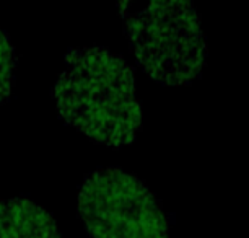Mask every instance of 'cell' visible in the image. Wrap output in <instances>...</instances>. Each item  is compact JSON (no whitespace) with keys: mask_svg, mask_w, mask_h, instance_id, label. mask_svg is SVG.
<instances>
[{"mask_svg":"<svg viewBox=\"0 0 249 238\" xmlns=\"http://www.w3.org/2000/svg\"><path fill=\"white\" fill-rule=\"evenodd\" d=\"M51 95L60 119L96 144L122 148L142 129L135 73L105 46L70 48Z\"/></svg>","mask_w":249,"mask_h":238,"instance_id":"cell-1","label":"cell"},{"mask_svg":"<svg viewBox=\"0 0 249 238\" xmlns=\"http://www.w3.org/2000/svg\"><path fill=\"white\" fill-rule=\"evenodd\" d=\"M124 25L137 64L155 82L181 87L202 75L209 49L200 17L191 2H152L125 15Z\"/></svg>","mask_w":249,"mask_h":238,"instance_id":"cell-2","label":"cell"},{"mask_svg":"<svg viewBox=\"0 0 249 238\" xmlns=\"http://www.w3.org/2000/svg\"><path fill=\"white\" fill-rule=\"evenodd\" d=\"M90 238H170V217L148 186L117 166L98 168L78 189Z\"/></svg>","mask_w":249,"mask_h":238,"instance_id":"cell-3","label":"cell"},{"mask_svg":"<svg viewBox=\"0 0 249 238\" xmlns=\"http://www.w3.org/2000/svg\"><path fill=\"white\" fill-rule=\"evenodd\" d=\"M0 238H62L57 222L28 198L0 199Z\"/></svg>","mask_w":249,"mask_h":238,"instance_id":"cell-4","label":"cell"},{"mask_svg":"<svg viewBox=\"0 0 249 238\" xmlns=\"http://www.w3.org/2000/svg\"><path fill=\"white\" fill-rule=\"evenodd\" d=\"M17 62V53L10 36L0 26V105L5 103L12 93Z\"/></svg>","mask_w":249,"mask_h":238,"instance_id":"cell-5","label":"cell"}]
</instances>
